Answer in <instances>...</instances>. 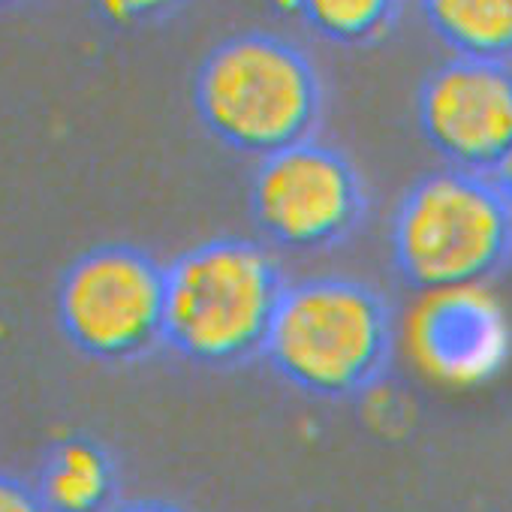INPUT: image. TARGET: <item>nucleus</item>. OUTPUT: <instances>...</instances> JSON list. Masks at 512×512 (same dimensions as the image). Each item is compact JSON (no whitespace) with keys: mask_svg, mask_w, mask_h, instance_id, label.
I'll return each instance as SVG.
<instances>
[{"mask_svg":"<svg viewBox=\"0 0 512 512\" xmlns=\"http://www.w3.org/2000/svg\"><path fill=\"white\" fill-rule=\"evenodd\" d=\"M290 281L278 256L241 235L193 244L166 266L163 344L199 368L266 356Z\"/></svg>","mask_w":512,"mask_h":512,"instance_id":"1","label":"nucleus"},{"mask_svg":"<svg viewBox=\"0 0 512 512\" xmlns=\"http://www.w3.org/2000/svg\"><path fill=\"white\" fill-rule=\"evenodd\" d=\"M193 106L220 145L266 160L314 139L323 82L296 43L253 31L208 52L193 82Z\"/></svg>","mask_w":512,"mask_h":512,"instance_id":"2","label":"nucleus"},{"mask_svg":"<svg viewBox=\"0 0 512 512\" xmlns=\"http://www.w3.org/2000/svg\"><path fill=\"white\" fill-rule=\"evenodd\" d=\"M392 350L395 317L386 296L365 281L326 275L287 287L266 359L299 392L344 401L386 377Z\"/></svg>","mask_w":512,"mask_h":512,"instance_id":"3","label":"nucleus"},{"mask_svg":"<svg viewBox=\"0 0 512 512\" xmlns=\"http://www.w3.org/2000/svg\"><path fill=\"white\" fill-rule=\"evenodd\" d=\"M389 250L401 281L425 296L482 290L512 263V208L491 175L443 166L395 205Z\"/></svg>","mask_w":512,"mask_h":512,"instance_id":"4","label":"nucleus"},{"mask_svg":"<svg viewBox=\"0 0 512 512\" xmlns=\"http://www.w3.org/2000/svg\"><path fill=\"white\" fill-rule=\"evenodd\" d=\"M64 338L88 359L136 362L163 344L166 266L130 244L82 253L58 287Z\"/></svg>","mask_w":512,"mask_h":512,"instance_id":"5","label":"nucleus"},{"mask_svg":"<svg viewBox=\"0 0 512 512\" xmlns=\"http://www.w3.org/2000/svg\"><path fill=\"white\" fill-rule=\"evenodd\" d=\"M365 181L338 148L308 139L256 163L250 217L284 250L320 253L347 241L365 220Z\"/></svg>","mask_w":512,"mask_h":512,"instance_id":"6","label":"nucleus"},{"mask_svg":"<svg viewBox=\"0 0 512 512\" xmlns=\"http://www.w3.org/2000/svg\"><path fill=\"white\" fill-rule=\"evenodd\" d=\"M416 118L446 166L491 175L512 148V67L449 58L425 76Z\"/></svg>","mask_w":512,"mask_h":512,"instance_id":"7","label":"nucleus"},{"mask_svg":"<svg viewBox=\"0 0 512 512\" xmlns=\"http://www.w3.org/2000/svg\"><path fill=\"white\" fill-rule=\"evenodd\" d=\"M410 335L416 359L446 380H476L494 371L506 350L503 314L482 290L425 296Z\"/></svg>","mask_w":512,"mask_h":512,"instance_id":"8","label":"nucleus"},{"mask_svg":"<svg viewBox=\"0 0 512 512\" xmlns=\"http://www.w3.org/2000/svg\"><path fill=\"white\" fill-rule=\"evenodd\" d=\"M115 464L109 452L88 437L61 440L40 473L37 494L49 512H112Z\"/></svg>","mask_w":512,"mask_h":512,"instance_id":"9","label":"nucleus"},{"mask_svg":"<svg viewBox=\"0 0 512 512\" xmlns=\"http://www.w3.org/2000/svg\"><path fill=\"white\" fill-rule=\"evenodd\" d=\"M434 37L455 55L512 64V0H419Z\"/></svg>","mask_w":512,"mask_h":512,"instance_id":"10","label":"nucleus"},{"mask_svg":"<svg viewBox=\"0 0 512 512\" xmlns=\"http://www.w3.org/2000/svg\"><path fill=\"white\" fill-rule=\"evenodd\" d=\"M296 10L329 43L371 46L392 31L401 0H296Z\"/></svg>","mask_w":512,"mask_h":512,"instance_id":"11","label":"nucleus"},{"mask_svg":"<svg viewBox=\"0 0 512 512\" xmlns=\"http://www.w3.org/2000/svg\"><path fill=\"white\" fill-rule=\"evenodd\" d=\"M178 0H97V7L106 19L121 22V25H133V22H145V19H157L166 10H172Z\"/></svg>","mask_w":512,"mask_h":512,"instance_id":"12","label":"nucleus"},{"mask_svg":"<svg viewBox=\"0 0 512 512\" xmlns=\"http://www.w3.org/2000/svg\"><path fill=\"white\" fill-rule=\"evenodd\" d=\"M0 512H49L37 488L25 485L16 476L0 473Z\"/></svg>","mask_w":512,"mask_h":512,"instance_id":"13","label":"nucleus"},{"mask_svg":"<svg viewBox=\"0 0 512 512\" xmlns=\"http://www.w3.org/2000/svg\"><path fill=\"white\" fill-rule=\"evenodd\" d=\"M491 178H494L497 190L503 193V199H506V202H509V208H512V148H509V151L503 154V160L494 166Z\"/></svg>","mask_w":512,"mask_h":512,"instance_id":"14","label":"nucleus"},{"mask_svg":"<svg viewBox=\"0 0 512 512\" xmlns=\"http://www.w3.org/2000/svg\"><path fill=\"white\" fill-rule=\"evenodd\" d=\"M112 512H184L175 503H163V500H133V503H121Z\"/></svg>","mask_w":512,"mask_h":512,"instance_id":"15","label":"nucleus"},{"mask_svg":"<svg viewBox=\"0 0 512 512\" xmlns=\"http://www.w3.org/2000/svg\"><path fill=\"white\" fill-rule=\"evenodd\" d=\"M0 4H10V0H0Z\"/></svg>","mask_w":512,"mask_h":512,"instance_id":"16","label":"nucleus"}]
</instances>
